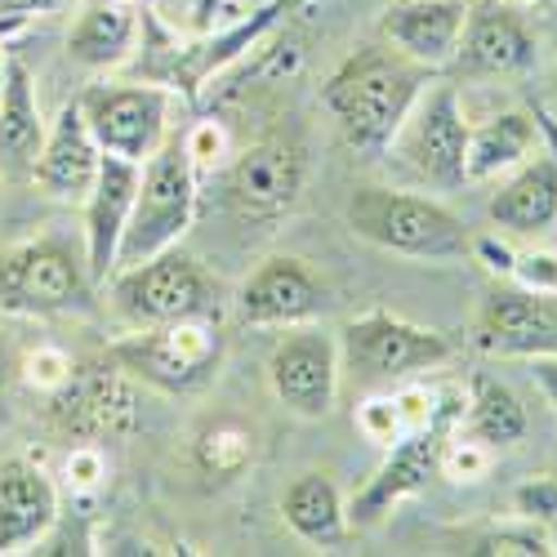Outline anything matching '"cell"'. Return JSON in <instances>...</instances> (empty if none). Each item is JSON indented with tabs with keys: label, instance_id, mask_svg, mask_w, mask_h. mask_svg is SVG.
Listing matches in <instances>:
<instances>
[{
	"label": "cell",
	"instance_id": "obj_15",
	"mask_svg": "<svg viewBox=\"0 0 557 557\" xmlns=\"http://www.w3.org/2000/svg\"><path fill=\"white\" fill-rule=\"evenodd\" d=\"M326 308V290L317 286V276L304 268V259L276 255L259 263L237 295V312L246 326H299Z\"/></svg>",
	"mask_w": 557,
	"mask_h": 557
},
{
	"label": "cell",
	"instance_id": "obj_2",
	"mask_svg": "<svg viewBox=\"0 0 557 557\" xmlns=\"http://www.w3.org/2000/svg\"><path fill=\"white\" fill-rule=\"evenodd\" d=\"M197 214V161L183 144V134H170L165 144L138 170V193L116 250V268H134L170 246L193 227Z\"/></svg>",
	"mask_w": 557,
	"mask_h": 557
},
{
	"label": "cell",
	"instance_id": "obj_29",
	"mask_svg": "<svg viewBox=\"0 0 557 557\" xmlns=\"http://www.w3.org/2000/svg\"><path fill=\"white\" fill-rule=\"evenodd\" d=\"M72 370H76V361H72L63 348H54V344H36V348L23 357L18 375H23V384L36 388V393H59V388L72 380Z\"/></svg>",
	"mask_w": 557,
	"mask_h": 557
},
{
	"label": "cell",
	"instance_id": "obj_22",
	"mask_svg": "<svg viewBox=\"0 0 557 557\" xmlns=\"http://www.w3.org/2000/svg\"><path fill=\"white\" fill-rule=\"evenodd\" d=\"M491 219L508 232H544L548 223H557V161L553 157L527 161L491 197Z\"/></svg>",
	"mask_w": 557,
	"mask_h": 557
},
{
	"label": "cell",
	"instance_id": "obj_25",
	"mask_svg": "<svg viewBox=\"0 0 557 557\" xmlns=\"http://www.w3.org/2000/svg\"><path fill=\"white\" fill-rule=\"evenodd\" d=\"M535 148V121L527 112H499L486 125L469 129V152H463V183L495 178L499 170H513Z\"/></svg>",
	"mask_w": 557,
	"mask_h": 557
},
{
	"label": "cell",
	"instance_id": "obj_4",
	"mask_svg": "<svg viewBox=\"0 0 557 557\" xmlns=\"http://www.w3.org/2000/svg\"><path fill=\"white\" fill-rule=\"evenodd\" d=\"M463 424V393L459 388H442L437 401H433V414L424 424L406 429L384 463L375 469V478H370L352 504H348V527H375L393 504H401L406 495L420 491L437 469H442V455H446V442L455 437V429Z\"/></svg>",
	"mask_w": 557,
	"mask_h": 557
},
{
	"label": "cell",
	"instance_id": "obj_19",
	"mask_svg": "<svg viewBox=\"0 0 557 557\" xmlns=\"http://www.w3.org/2000/svg\"><path fill=\"white\" fill-rule=\"evenodd\" d=\"M478 0H393L384 14V36L429 72L455 63L463 23Z\"/></svg>",
	"mask_w": 557,
	"mask_h": 557
},
{
	"label": "cell",
	"instance_id": "obj_27",
	"mask_svg": "<svg viewBox=\"0 0 557 557\" xmlns=\"http://www.w3.org/2000/svg\"><path fill=\"white\" fill-rule=\"evenodd\" d=\"M255 455V442L246 429L237 424H214L201 442H197V463L210 473V478H237Z\"/></svg>",
	"mask_w": 557,
	"mask_h": 557
},
{
	"label": "cell",
	"instance_id": "obj_10",
	"mask_svg": "<svg viewBox=\"0 0 557 557\" xmlns=\"http://www.w3.org/2000/svg\"><path fill=\"white\" fill-rule=\"evenodd\" d=\"M89 299V268L63 242L45 237L0 259V308L50 317Z\"/></svg>",
	"mask_w": 557,
	"mask_h": 557
},
{
	"label": "cell",
	"instance_id": "obj_17",
	"mask_svg": "<svg viewBox=\"0 0 557 557\" xmlns=\"http://www.w3.org/2000/svg\"><path fill=\"white\" fill-rule=\"evenodd\" d=\"M99 165H103V148L89 134L81 103H63L54 125L45 129V148H40L32 183L54 201H85L99 178Z\"/></svg>",
	"mask_w": 557,
	"mask_h": 557
},
{
	"label": "cell",
	"instance_id": "obj_13",
	"mask_svg": "<svg viewBox=\"0 0 557 557\" xmlns=\"http://www.w3.org/2000/svg\"><path fill=\"white\" fill-rule=\"evenodd\" d=\"M223 188L242 219H282L304 193V152L290 138H263L227 165Z\"/></svg>",
	"mask_w": 557,
	"mask_h": 557
},
{
	"label": "cell",
	"instance_id": "obj_18",
	"mask_svg": "<svg viewBox=\"0 0 557 557\" xmlns=\"http://www.w3.org/2000/svg\"><path fill=\"white\" fill-rule=\"evenodd\" d=\"M59 522V486L40 463L14 455L0 459V553L40 544Z\"/></svg>",
	"mask_w": 557,
	"mask_h": 557
},
{
	"label": "cell",
	"instance_id": "obj_26",
	"mask_svg": "<svg viewBox=\"0 0 557 557\" xmlns=\"http://www.w3.org/2000/svg\"><path fill=\"white\" fill-rule=\"evenodd\" d=\"M463 420H469V437H478L491 450L518 446L527 437V406L518 401L513 388L491 375L473 380V393L463 401Z\"/></svg>",
	"mask_w": 557,
	"mask_h": 557
},
{
	"label": "cell",
	"instance_id": "obj_28",
	"mask_svg": "<svg viewBox=\"0 0 557 557\" xmlns=\"http://www.w3.org/2000/svg\"><path fill=\"white\" fill-rule=\"evenodd\" d=\"M469 553H478V557H548L557 548H553V540H548L544 527H535L531 518H522L518 527H495V531L478 535Z\"/></svg>",
	"mask_w": 557,
	"mask_h": 557
},
{
	"label": "cell",
	"instance_id": "obj_11",
	"mask_svg": "<svg viewBox=\"0 0 557 557\" xmlns=\"http://www.w3.org/2000/svg\"><path fill=\"white\" fill-rule=\"evenodd\" d=\"M339 366H344L339 344L326 331L299 321V326H286V335L276 339L268 357V380L286 410H295L299 420H321L335 406Z\"/></svg>",
	"mask_w": 557,
	"mask_h": 557
},
{
	"label": "cell",
	"instance_id": "obj_36",
	"mask_svg": "<svg viewBox=\"0 0 557 557\" xmlns=\"http://www.w3.org/2000/svg\"><path fill=\"white\" fill-rule=\"evenodd\" d=\"M473 250L482 255V263H486L491 272H499V276H508V272H513V259H518V255L508 250V246H499L495 237H478V242H473Z\"/></svg>",
	"mask_w": 557,
	"mask_h": 557
},
{
	"label": "cell",
	"instance_id": "obj_32",
	"mask_svg": "<svg viewBox=\"0 0 557 557\" xmlns=\"http://www.w3.org/2000/svg\"><path fill=\"white\" fill-rule=\"evenodd\" d=\"M491 469V446H482L478 437L455 429V437L446 442V455H442V473H450L455 482H478L482 473Z\"/></svg>",
	"mask_w": 557,
	"mask_h": 557
},
{
	"label": "cell",
	"instance_id": "obj_40",
	"mask_svg": "<svg viewBox=\"0 0 557 557\" xmlns=\"http://www.w3.org/2000/svg\"><path fill=\"white\" fill-rule=\"evenodd\" d=\"M508 5H513V0H508ZM535 5H544V0H535Z\"/></svg>",
	"mask_w": 557,
	"mask_h": 557
},
{
	"label": "cell",
	"instance_id": "obj_24",
	"mask_svg": "<svg viewBox=\"0 0 557 557\" xmlns=\"http://www.w3.org/2000/svg\"><path fill=\"white\" fill-rule=\"evenodd\" d=\"M54 397H72V420L89 437H116L134 429V406L116 370H89V375L72 370V380Z\"/></svg>",
	"mask_w": 557,
	"mask_h": 557
},
{
	"label": "cell",
	"instance_id": "obj_3",
	"mask_svg": "<svg viewBox=\"0 0 557 557\" xmlns=\"http://www.w3.org/2000/svg\"><path fill=\"white\" fill-rule=\"evenodd\" d=\"M348 227L361 242L410 255V259H455L469 250V232L459 214H450L442 201L393 193V188H357L344 206Z\"/></svg>",
	"mask_w": 557,
	"mask_h": 557
},
{
	"label": "cell",
	"instance_id": "obj_6",
	"mask_svg": "<svg viewBox=\"0 0 557 557\" xmlns=\"http://www.w3.org/2000/svg\"><path fill=\"white\" fill-rule=\"evenodd\" d=\"M112 304L129 326H165L183 317H210V282L193 255L178 246L112 272Z\"/></svg>",
	"mask_w": 557,
	"mask_h": 557
},
{
	"label": "cell",
	"instance_id": "obj_7",
	"mask_svg": "<svg viewBox=\"0 0 557 557\" xmlns=\"http://www.w3.org/2000/svg\"><path fill=\"white\" fill-rule=\"evenodd\" d=\"M81 116L108 157L144 165L170 138V89L165 85H89L76 99Z\"/></svg>",
	"mask_w": 557,
	"mask_h": 557
},
{
	"label": "cell",
	"instance_id": "obj_14",
	"mask_svg": "<svg viewBox=\"0 0 557 557\" xmlns=\"http://www.w3.org/2000/svg\"><path fill=\"white\" fill-rule=\"evenodd\" d=\"M535 63V36L508 0H478L463 23L455 67L463 76H518Z\"/></svg>",
	"mask_w": 557,
	"mask_h": 557
},
{
	"label": "cell",
	"instance_id": "obj_33",
	"mask_svg": "<svg viewBox=\"0 0 557 557\" xmlns=\"http://www.w3.org/2000/svg\"><path fill=\"white\" fill-rule=\"evenodd\" d=\"M513 504H518L522 518H531L535 527L548 531V540H553V548H557V482H553V478H535V482L518 486Z\"/></svg>",
	"mask_w": 557,
	"mask_h": 557
},
{
	"label": "cell",
	"instance_id": "obj_23",
	"mask_svg": "<svg viewBox=\"0 0 557 557\" xmlns=\"http://www.w3.org/2000/svg\"><path fill=\"white\" fill-rule=\"evenodd\" d=\"M138 40V14L116 0H89L67 32V54L85 67H116Z\"/></svg>",
	"mask_w": 557,
	"mask_h": 557
},
{
	"label": "cell",
	"instance_id": "obj_1",
	"mask_svg": "<svg viewBox=\"0 0 557 557\" xmlns=\"http://www.w3.org/2000/svg\"><path fill=\"white\" fill-rule=\"evenodd\" d=\"M429 76L433 72L424 63L406 59L401 50L393 54L384 45H361L321 85V103L331 108L357 152H384L393 148L414 99L424 95Z\"/></svg>",
	"mask_w": 557,
	"mask_h": 557
},
{
	"label": "cell",
	"instance_id": "obj_35",
	"mask_svg": "<svg viewBox=\"0 0 557 557\" xmlns=\"http://www.w3.org/2000/svg\"><path fill=\"white\" fill-rule=\"evenodd\" d=\"M63 5V0H0V36L40 18V14H54Z\"/></svg>",
	"mask_w": 557,
	"mask_h": 557
},
{
	"label": "cell",
	"instance_id": "obj_12",
	"mask_svg": "<svg viewBox=\"0 0 557 557\" xmlns=\"http://www.w3.org/2000/svg\"><path fill=\"white\" fill-rule=\"evenodd\" d=\"M473 344L486 357H557V295L495 290L473 321Z\"/></svg>",
	"mask_w": 557,
	"mask_h": 557
},
{
	"label": "cell",
	"instance_id": "obj_41",
	"mask_svg": "<svg viewBox=\"0 0 557 557\" xmlns=\"http://www.w3.org/2000/svg\"><path fill=\"white\" fill-rule=\"evenodd\" d=\"M0 85H5V76H0Z\"/></svg>",
	"mask_w": 557,
	"mask_h": 557
},
{
	"label": "cell",
	"instance_id": "obj_30",
	"mask_svg": "<svg viewBox=\"0 0 557 557\" xmlns=\"http://www.w3.org/2000/svg\"><path fill=\"white\" fill-rule=\"evenodd\" d=\"M357 429L375 442V446H393L410 420H406V410H401V397H370L361 410H357Z\"/></svg>",
	"mask_w": 557,
	"mask_h": 557
},
{
	"label": "cell",
	"instance_id": "obj_31",
	"mask_svg": "<svg viewBox=\"0 0 557 557\" xmlns=\"http://www.w3.org/2000/svg\"><path fill=\"white\" fill-rule=\"evenodd\" d=\"M63 482H67V491H76V495L99 491V486L108 482V455H103V446H99V442L72 446L67 459H63Z\"/></svg>",
	"mask_w": 557,
	"mask_h": 557
},
{
	"label": "cell",
	"instance_id": "obj_16",
	"mask_svg": "<svg viewBox=\"0 0 557 557\" xmlns=\"http://www.w3.org/2000/svg\"><path fill=\"white\" fill-rule=\"evenodd\" d=\"M138 170L144 165L103 152L95 188H89V197L81 201L85 206V268H89V282H108V276L116 272V250H121L125 223H129V210H134V193H138Z\"/></svg>",
	"mask_w": 557,
	"mask_h": 557
},
{
	"label": "cell",
	"instance_id": "obj_8",
	"mask_svg": "<svg viewBox=\"0 0 557 557\" xmlns=\"http://www.w3.org/2000/svg\"><path fill=\"white\" fill-rule=\"evenodd\" d=\"M339 357L352 375L380 384V380H410V375H420V370L442 366L450 357V344H446V335L414 326L406 317L366 312L344 326Z\"/></svg>",
	"mask_w": 557,
	"mask_h": 557
},
{
	"label": "cell",
	"instance_id": "obj_34",
	"mask_svg": "<svg viewBox=\"0 0 557 557\" xmlns=\"http://www.w3.org/2000/svg\"><path fill=\"white\" fill-rule=\"evenodd\" d=\"M513 282L522 290H540V295H557V255L553 250H527L513 259Z\"/></svg>",
	"mask_w": 557,
	"mask_h": 557
},
{
	"label": "cell",
	"instance_id": "obj_37",
	"mask_svg": "<svg viewBox=\"0 0 557 557\" xmlns=\"http://www.w3.org/2000/svg\"><path fill=\"white\" fill-rule=\"evenodd\" d=\"M531 375L544 388V397L557 406V357H531Z\"/></svg>",
	"mask_w": 557,
	"mask_h": 557
},
{
	"label": "cell",
	"instance_id": "obj_5",
	"mask_svg": "<svg viewBox=\"0 0 557 557\" xmlns=\"http://www.w3.org/2000/svg\"><path fill=\"white\" fill-rule=\"evenodd\" d=\"M108 357L116 370L161 393H193L214 375L223 339L210 317H183V321H165V326H138L134 335L116 339Z\"/></svg>",
	"mask_w": 557,
	"mask_h": 557
},
{
	"label": "cell",
	"instance_id": "obj_39",
	"mask_svg": "<svg viewBox=\"0 0 557 557\" xmlns=\"http://www.w3.org/2000/svg\"><path fill=\"white\" fill-rule=\"evenodd\" d=\"M116 5H125V10H138V5H144V0H116Z\"/></svg>",
	"mask_w": 557,
	"mask_h": 557
},
{
	"label": "cell",
	"instance_id": "obj_20",
	"mask_svg": "<svg viewBox=\"0 0 557 557\" xmlns=\"http://www.w3.org/2000/svg\"><path fill=\"white\" fill-rule=\"evenodd\" d=\"M45 148V116L36 99V81L27 63L14 54L5 67V85H0V174L14 183H32L36 161Z\"/></svg>",
	"mask_w": 557,
	"mask_h": 557
},
{
	"label": "cell",
	"instance_id": "obj_9",
	"mask_svg": "<svg viewBox=\"0 0 557 557\" xmlns=\"http://www.w3.org/2000/svg\"><path fill=\"white\" fill-rule=\"evenodd\" d=\"M469 129L473 125L463 121L459 89L450 81H437L433 89L424 85V95L406 112L393 144L420 178L437 183V188H459L463 152H469Z\"/></svg>",
	"mask_w": 557,
	"mask_h": 557
},
{
	"label": "cell",
	"instance_id": "obj_21",
	"mask_svg": "<svg viewBox=\"0 0 557 557\" xmlns=\"http://www.w3.org/2000/svg\"><path fill=\"white\" fill-rule=\"evenodd\" d=\"M282 513L290 531L317 548H339L348 540V504L326 473H304L286 486Z\"/></svg>",
	"mask_w": 557,
	"mask_h": 557
},
{
	"label": "cell",
	"instance_id": "obj_38",
	"mask_svg": "<svg viewBox=\"0 0 557 557\" xmlns=\"http://www.w3.org/2000/svg\"><path fill=\"white\" fill-rule=\"evenodd\" d=\"M14 375H18V361H14V348L0 339V414L10 406V388H14Z\"/></svg>",
	"mask_w": 557,
	"mask_h": 557
}]
</instances>
